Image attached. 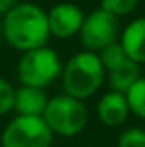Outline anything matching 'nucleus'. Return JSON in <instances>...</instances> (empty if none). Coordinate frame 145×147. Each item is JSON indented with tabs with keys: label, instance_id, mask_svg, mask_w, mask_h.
I'll use <instances>...</instances> for the list:
<instances>
[{
	"label": "nucleus",
	"instance_id": "2eb2a0df",
	"mask_svg": "<svg viewBox=\"0 0 145 147\" xmlns=\"http://www.w3.org/2000/svg\"><path fill=\"white\" fill-rule=\"evenodd\" d=\"M14 98H15V89L10 86L9 80L0 77V116L14 110Z\"/></svg>",
	"mask_w": 145,
	"mask_h": 147
},
{
	"label": "nucleus",
	"instance_id": "4468645a",
	"mask_svg": "<svg viewBox=\"0 0 145 147\" xmlns=\"http://www.w3.org/2000/svg\"><path fill=\"white\" fill-rule=\"evenodd\" d=\"M138 5V0H101V9L114 17L132 14Z\"/></svg>",
	"mask_w": 145,
	"mask_h": 147
},
{
	"label": "nucleus",
	"instance_id": "a211bd4d",
	"mask_svg": "<svg viewBox=\"0 0 145 147\" xmlns=\"http://www.w3.org/2000/svg\"><path fill=\"white\" fill-rule=\"evenodd\" d=\"M3 36V22H2V19H0V38Z\"/></svg>",
	"mask_w": 145,
	"mask_h": 147
},
{
	"label": "nucleus",
	"instance_id": "f8f14e48",
	"mask_svg": "<svg viewBox=\"0 0 145 147\" xmlns=\"http://www.w3.org/2000/svg\"><path fill=\"white\" fill-rule=\"evenodd\" d=\"M97 57H99V60H101V63H103L106 72H113V70H116V69H119V67H123L125 63L130 62L125 48L118 41L106 46L104 50H101L97 53Z\"/></svg>",
	"mask_w": 145,
	"mask_h": 147
},
{
	"label": "nucleus",
	"instance_id": "7ed1b4c3",
	"mask_svg": "<svg viewBox=\"0 0 145 147\" xmlns=\"http://www.w3.org/2000/svg\"><path fill=\"white\" fill-rule=\"evenodd\" d=\"M62 74H63V63L58 53L50 46H43L22 53L17 63V79L21 86L28 87L44 89L58 77H62Z\"/></svg>",
	"mask_w": 145,
	"mask_h": 147
},
{
	"label": "nucleus",
	"instance_id": "39448f33",
	"mask_svg": "<svg viewBox=\"0 0 145 147\" xmlns=\"http://www.w3.org/2000/svg\"><path fill=\"white\" fill-rule=\"evenodd\" d=\"M53 132L43 116H15L12 118L0 137L2 147H51Z\"/></svg>",
	"mask_w": 145,
	"mask_h": 147
},
{
	"label": "nucleus",
	"instance_id": "ddd939ff",
	"mask_svg": "<svg viewBox=\"0 0 145 147\" xmlns=\"http://www.w3.org/2000/svg\"><path fill=\"white\" fill-rule=\"evenodd\" d=\"M125 96L130 106V113L145 120V77H140Z\"/></svg>",
	"mask_w": 145,
	"mask_h": 147
},
{
	"label": "nucleus",
	"instance_id": "423d86ee",
	"mask_svg": "<svg viewBox=\"0 0 145 147\" xmlns=\"http://www.w3.org/2000/svg\"><path fill=\"white\" fill-rule=\"evenodd\" d=\"M118 33H119L118 17L108 14L103 9H97L89 16H85L79 36L85 51L99 53L106 46L118 41Z\"/></svg>",
	"mask_w": 145,
	"mask_h": 147
},
{
	"label": "nucleus",
	"instance_id": "dca6fc26",
	"mask_svg": "<svg viewBox=\"0 0 145 147\" xmlns=\"http://www.w3.org/2000/svg\"><path fill=\"white\" fill-rule=\"evenodd\" d=\"M118 147H145V130L137 127L125 130L118 139Z\"/></svg>",
	"mask_w": 145,
	"mask_h": 147
},
{
	"label": "nucleus",
	"instance_id": "0eeeda50",
	"mask_svg": "<svg viewBox=\"0 0 145 147\" xmlns=\"http://www.w3.org/2000/svg\"><path fill=\"white\" fill-rule=\"evenodd\" d=\"M84 12L72 2H60L48 12V24L51 36L58 39H68L80 33L84 24Z\"/></svg>",
	"mask_w": 145,
	"mask_h": 147
},
{
	"label": "nucleus",
	"instance_id": "f03ea898",
	"mask_svg": "<svg viewBox=\"0 0 145 147\" xmlns=\"http://www.w3.org/2000/svg\"><path fill=\"white\" fill-rule=\"evenodd\" d=\"M106 77V70L97 57L92 51H79L68 58L63 67L62 80L65 94L82 101L94 96Z\"/></svg>",
	"mask_w": 145,
	"mask_h": 147
},
{
	"label": "nucleus",
	"instance_id": "20e7f679",
	"mask_svg": "<svg viewBox=\"0 0 145 147\" xmlns=\"http://www.w3.org/2000/svg\"><path fill=\"white\" fill-rule=\"evenodd\" d=\"M43 120L46 121L53 135L75 137L87 125V108L82 101L68 94H58L50 98Z\"/></svg>",
	"mask_w": 145,
	"mask_h": 147
},
{
	"label": "nucleus",
	"instance_id": "9d476101",
	"mask_svg": "<svg viewBox=\"0 0 145 147\" xmlns=\"http://www.w3.org/2000/svg\"><path fill=\"white\" fill-rule=\"evenodd\" d=\"M119 43L133 63H145V17L132 21L121 33Z\"/></svg>",
	"mask_w": 145,
	"mask_h": 147
},
{
	"label": "nucleus",
	"instance_id": "1a4fd4ad",
	"mask_svg": "<svg viewBox=\"0 0 145 147\" xmlns=\"http://www.w3.org/2000/svg\"><path fill=\"white\" fill-rule=\"evenodd\" d=\"M48 96L44 89L21 86L15 89L14 98V111L19 116H43L48 106Z\"/></svg>",
	"mask_w": 145,
	"mask_h": 147
},
{
	"label": "nucleus",
	"instance_id": "6e6552de",
	"mask_svg": "<svg viewBox=\"0 0 145 147\" xmlns=\"http://www.w3.org/2000/svg\"><path fill=\"white\" fill-rule=\"evenodd\" d=\"M96 111L101 123H104L109 128H116L126 121L130 115V106L125 94L109 91L99 99Z\"/></svg>",
	"mask_w": 145,
	"mask_h": 147
},
{
	"label": "nucleus",
	"instance_id": "f257e3e1",
	"mask_svg": "<svg viewBox=\"0 0 145 147\" xmlns=\"http://www.w3.org/2000/svg\"><path fill=\"white\" fill-rule=\"evenodd\" d=\"M3 38L17 51H31L46 46L51 36L48 24V12L36 3H17L2 19Z\"/></svg>",
	"mask_w": 145,
	"mask_h": 147
},
{
	"label": "nucleus",
	"instance_id": "9b49d317",
	"mask_svg": "<svg viewBox=\"0 0 145 147\" xmlns=\"http://www.w3.org/2000/svg\"><path fill=\"white\" fill-rule=\"evenodd\" d=\"M140 79V67L137 63H133L132 60L128 63H125L123 67L108 72V84L111 87V91L114 92H121L126 94L128 89Z\"/></svg>",
	"mask_w": 145,
	"mask_h": 147
},
{
	"label": "nucleus",
	"instance_id": "f3484780",
	"mask_svg": "<svg viewBox=\"0 0 145 147\" xmlns=\"http://www.w3.org/2000/svg\"><path fill=\"white\" fill-rule=\"evenodd\" d=\"M19 2L17 0H0V16H5L7 12H10Z\"/></svg>",
	"mask_w": 145,
	"mask_h": 147
}]
</instances>
